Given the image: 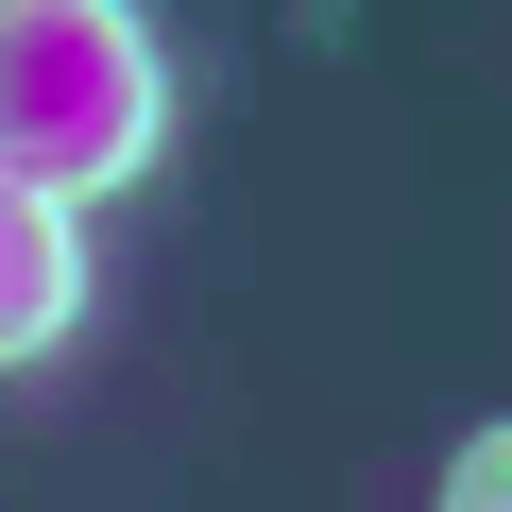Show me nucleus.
I'll return each mask as SVG.
<instances>
[{
    "label": "nucleus",
    "mask_w": 512,
    "mask_h": 512,
    "mask_svg": "<svg viewBox=\"0 0 512 512\" xmlns=\"http://www.w3.org/2000/svg\"><path fill=\"white\" fill-rule=\"evenodd\" d=\"M171 137V52L120 0H0V188L18 205H103Z\"/></svg>",
    "instance_id": "nucleus-1"
},
{
    "label": "nucleus",
    "mask_w": 512,
    "mask_h": 512,
    "mask_svg": "<svg viewBox=\"0 0 512 512\" xmlns=\"http://www.w3.org/2000/svg\"><path fill=\"white\" fill-rule=\"evenodd\" d=\"M69 325H86V222L0 188V359H52Z\"/></svg>",
    "instance_id": "nucleus-2"
},
{
    "label": "nucleus",
    "mask_w": 512,
    "mask_h": 512,
    "mask_svg": "<svg viewBox=\"0 0 512 512\" xmlns=\"http://www.w3.org/2000/svg\"><path fill=\"white\" fill-rule=\"evenodd\" d=\"M444 512H512V444H495V427L461 444V478H444Z\"/></svg>",
    "instance_id": "nucleus-3"
}]
</instances>
